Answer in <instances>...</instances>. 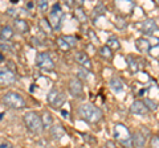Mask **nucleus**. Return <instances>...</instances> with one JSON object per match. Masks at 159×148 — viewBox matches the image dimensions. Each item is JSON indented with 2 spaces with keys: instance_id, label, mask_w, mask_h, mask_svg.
<instances>
[{
  "instance_id": "21",
  "label": "nucleus",
  "mask_w": 159,
  "mask_h": 148,
  "mask_svg": "<svg viewBox=\"0 0 159 148\" xmlns=\"http://www.w3.org/2000/svg\"><path fill=\"white\" fill-rule=\"evenodd\" d=\"M106 46L110 49V50H118V49H121V42L116 37V36H110L107 38V42H106Z\"/></svg>"
},
{
  "instance_id": "16",
  "label": "nucleus",
  "mask_w": 159,
  "mask_h": 148,
  "mask_svg": "<svg viewBox=\"0 0 159 148\" xmlns=\"http://www.w3.org/2000/svg\"><path fill=\"white\" fill-rule=\"evenodd\" d=\"M15 37V31L11 25H3L0 29V40L3 41H9Z\"/></svg>"
},
{
  "instance_id": "29",
  "label": "nucleus",
  "mask_w": 159,
  "mask_h": 148,
  "mask_svg": "<svg viewBox=\"0 0 159 148\" xmlns=\"http://www.w3.org/2000/svg\"><path fill=\"white\" fill-rule=\"evenodd\" d=\"M64 37V40H65V42L69 45V48H74V46H77V38L74 37V36H62Z\"/></svg>"
},
{
  "instance_id": "12",
  "label": "nucleus",
  "mask_w": 159,
  "mask_h": 148,
  "mask_svg": "<svg viewBox=\"0 0 159 148\" xmlns=\"http://www.w3.org/2000/svg\"><path fill=\"white\" fill-rule=\"evenodd\" d=\"M130 112H131V114H134V115H141V116H143V115H147L148 114V110L146 108V106L143 105L142 101L137 99V101H134L131 103Z\"/></svg>"
},
{
  "instance_id": "27",
  "label": "nucleus",
  "mask_w": 159,
  "mask_h": 148,
  "mask_svg": "<svg viewBox=\"0 0 159 148\" xmlns=\"http://www.w3.org/2000/svg\"><path fill=\"white\" fill-rule=\"evenodd\" d=\"M56 42H57V46H58V49H61L62 52H68V50H70V48H69V45H68V44L65 42V40H64V37H62V36L57 37Z\"/></svg>"
},
{
  "instance_id": "25",
  "label": "nucleus",
  "mask_w": 159,
  "mask_h": 148,
  "mask_svg": "<svg viewBox=\"0 0 159 148\" xmlns=\"http://www.w3.org/2000/svg\"><path fill=\"white\" fill-rule=\"evenodd\" d=\"M40 28H41L47 34H51V33L53 32V31H52L51 24H49V21H48V19H47V17H43L41 20H40Z\"/></svg>"
},
{
  "instance_id": "13",
  "label": "nucleus",
  "mask_w": 159,
  "mask_h": 148,
  "mask_svg": "<svg viewBox=\"0 0 159 148\" xmlns=\"http://www.w3.org/2000/svg\"><path fill=\"white\" fill-rule=\"evenodd\" d=\"M13 31H16L17 33L20 34H25L29 32V24L27 20H24V19H20V17H16L13 20Z\"/></svg>"
},
{
  "instance_id": "5",
  "label": "nucleus",
  "mask_w": 159,
  "mask_h": 148,
  "mask_svg": "<svg viewBox=\"0 0 159 148\" xmlns=\"http://www.w3.org/2000/svg\"><path fill=\"white\" fill-rule=\"evenodd\" d=\"M2 102L9 108H13V110H20V108L25 107V99L23 98L21 94H19L16 91H7L6 94L3 95Z\"/></svg>"
},
{
  "instance_id": "2",
  "label": "nucleus",
  "mask_w": 159,
  "mask_h": 148,
  "mask_svg": "<svg viewBox=\"0 0 159 148\" xmlns=\"http://www.w3.org/2000/svg\"><path fill=\"white\" fill-rule=\"evenodd\" d=\"M113 136L117 143H119L125 148H133V140H131V132L130 130L122 123H117L113 128Z\"/></svg>"
},
{
  "instance_id": "37",
  "label": "nucleus",
  "mask_w": 159,
  "mask_h": 148,
  "mask_svg": "<svg viewBox=\"0 0 159 148\" xmlns=\"http://www.w3.org/2000/svg\"><path fill=\"white\" fill-rule=\"evenodd\" d=\"M3 61H4V54L0 52V62H3Z\"/></svg>"
},
{
  "instance_id": "15",
  "label": "nucleus",
  "mask_w": 159,
  "mask_h": 148,
  "mask_svg": "<svg viewBox=\"0 0 159 148\" xmlns=\"http://www.w3.org/2000/svg\"><path fill=\"white\" fill-rule=\"evenodd\" d=\"M135 48L138 49V52L139 53H142V54H147L148 52L151 50V44L148 42V40H146V38H138V40L135 41Z\"/></svg>"
},
{
  "instance_id": "7",
  "label": "nucleus",
  "mask_w": 159,
  "mask_h": 148,
  "mask_svg": "<svg viewBox=\"0 0 159 148\" xmlns=\"http://www.w3.org/2000/svg\"><path fill=\"white\" fill-rule=\"evenodd\" d=\"M36 65L44 72H52L54 69V62L48 52H40L36 56Z\"/></svg>"
},
{
  "instance_id": "8",
  "label": "nucleus",
  "mask_w": 159,
  "mask_h": 148,
  "mask_svg": "<svg viewBox=\"0 0 159 148\" xmlns=\"http://www.w3.org/2000/svg\"><path fill=\"white\" fill-rule=\"evenodd\" d=\"M16 82V76L9 67H0V86H9Z\"/></svg>"
},
{
  "instance_id": "14",
  "label": "nucleus",
  "mask_w": 159,
  "mask_h": 148,
  "mask_svg": "<svg viewBox=\"0 0 159 148\" xmlns=\"http://www.w3.org/2000/svg\"><path fill=\"white\" fill-rule=\"evenodd\" d=\"M131 140H133V146L135 148H145L147 139H146V135L142 131L138 130L131 135Z\"/></svg>"
},
{
  "instance_id": "22",
  "label": "nucleus",
  "mask_w": 159,
  "mask_h": 148,
  "mask_svg": "<svg viewBox=\"0 0 159 148\" xmlns=\"http://www.w3.org/2000/svg\"><path fill=\"white\" fill-rule=\"evenodd\" d=\"M74 16H76V19L80 21V23H86L88 21V16H86V13L84 12V9L81 7H78L74 9Z\"/></svg>"
},
{
  "instance_id": "18",
  "label": "nucleus",
  "mask_w": 159,
  "mask_h": 148,
  "mask_svg": "<svg viewBox=\"0 0 159 148\" xmlns=\"http://www.w3.org/2000/svg\"><path fill=\"white\" fill-rule=\"evenodd\" d=\"M40 118H41V123H43L44 130H48V128L52 127V124H53V115L49 111H44L43 116H40Z\"/></svg>"
},
{
  "instance_id": "19",
  "label": "nucleus",
  "mask_w": 159,
  "mask_h": 148,
  "mask_svg": "<svg viewBox=\"0 0 159 148\" xmlns=\"http://www.w3.org/2000/svg\"><path fill=\"white\" fill-rule=\"evenodd\" d=\"M126 63L129 66V70L133 72V73H137L139 70V63H138V58H135L131 54L126 56Z\"/></svg>"
},
{
  "instance_id": "24",
  "label": "nucleus",
  "mask_w": 159,
  "mask_h": 148,
  "mask_svg": "<svg viewBox=\"0 0 159 148\" xmlns=\"http://www.w3.org/2000/svg\"><path fill=\"white\" fill-rule=\"evenodd\" d=\"M98 52H99V56H101L102 58H105V60H111L113 58V52L106 45H102L101 48H99Z\"/></svg>"
},
{
  "instance_id": "28",
  "label": "nucleus",
  "mask_w": 159,
  "mask_h": 148,
  "mask_svg": "<svg viewBox=\"0 0 159 148\" xmlns=\"http://www.w3.org/2000/svg\"><path fill=\"white\" fill-rule=\"evenodd\" d=\"M116 27L119 29V31H122V29H126L127 23L122 16H117L116 17Z\"/></svg>"
},
{
  "instance_id": "32",
  "label": "nucleus",
  "mask_w": 159,
  "mask_h": 148,
  "mask_svg": "<svg viewBox=\"0 0 159 148\" xmlns=\"http://www.w3.org/2000/svg\"><path fill=\"white\" fill-rule=\"evenodd\" d=\"M88 70H84V69L80 67L78 69V80L80 78H82V80H88Z\"/></svg>"
},
{
  "instance_id": "33",
  "label": "nucleus",
  "mask_w": 159,
  "mask_h": 148,
  "mask_svg": "<svg viewBox=\"0 0 159 148\" xmlns=\"http://www.w3.org/2000/svg\"><path fill=\"white\" fill-rule=\"evenodd\" d=\"M105 148H118V147H117V144L113 140H107L105 143Z\"/></svg>"
},
{
  "instance_id": "10",
  "label": "nucleus",
  "mask_w": 159,
  "mask_h": 148,
  "mask_svg": "<svg viewBox=\"0 0 159 148\" xmlns=\"http://www.w3.org/2000/svg\"><path fill=\"white\" fill-rule=\"evenodd\" d=\"M74 60H76V62L80 65V67L84 69V70L90 72L92 69H93L90 58H89V56H88L85 52H77L76 54H74Z\"/></svg>"
},
{
  "instance_id": "4",
  "label": "nucleus",
  "mask_w": 159,
  "mask_h": 148,
  "mask_svg": "<svg viewBox=\"0 0 159 148\" xmlns=\"http://www.w3.org/2000/svg\"><path fill=\"white\" fill-rule=\"evenodd\" d=\"M62 20H64V11L61 8V4L54 3L51 7V9H49V15H48V21L51 24L53 32H58L61 29Z\"/></svg>"
},
{
  "instance_id": "20",
  "label": "nucleus",
  "mask_w": 159,
  "mask_h": 148,
  "mask_svg": "<svg viewBox=\"0 0 159 148\" xmlns=\"http://www.w3.org/2000/svg\"><path fill=\"white\" fill-rule=\"evenodd\" d=\"M51 135H52L53 139L60 140L64 135H65V130H64V127H62L61 124H54V126L51 128Z\"/></svg>"
},
{
  "instance_id": "35",
  "label": "nucleus",
  "mask_w": 159,
  "mask_h": 148,
  "mask_svg": "<svg viewBox=\"0 0 159 148\" xmlns=\"http://www.w3.org/2000/svg\"><path fill=\"white\" fill-rule=\"evenodd\" d=\"M89 37H92L93 40H94V42H96V44L98 42V38L96 37V34H94V32L92 31V29H90V31H89Z\"/></svg>"
},
{
  "instance_id": "3",
  "label": "nucleus",
  "mask_w": 159,
  "mask_h": 148,
  "mask_svg": "<svg viewBox=\"0 0 159 148\" xmlns=\"http://www.w3.org/2000/svg\"><path fill=\"white\" fill-rule=\"evenodd\" d=\"M23 122L25 124L27 130L29 132H32L34 135H40L44 131L43 128V123H41V118L37 114L36 111H28L24 114L23 116Z\"/></svg>"
},
{
  "instance_id": "6",
  "label": "nucleus",
  "mask_w": 159,
  "mask_h": 148,
  "mask_svg": "<svg viewBox=\"0 0 159 148\" xmlns=\"http://www.w3.org/2000/svg\"><path fill=\"white\" fill-rule=\"evenodd\" d=\"M65 101H66L65 93H62L61 90H58L56 87H53L47 95V102L54 108H60L65 103Z\"/></svg>"
},
{
  "instance_id": "30",
  "label": "nucleus",
  "mask_w": 159,
  "mask_h": 148,
  "mask_svg": "<svg viewBox=\"0 0 159 148\" xmlns=\"http://www.w3.org/2000/svg\"><path fill=\"white\" fill-rule=\"evenodd\" d=\"M36 6H37V8L41 12H47L48 9H49V3L47 2V0H40V2L36 3Z\"/></svg>"
},
{
  "instance_id": "38",
  "label": "nucleus",
  "mask_w": 159,
  "mask_h": 148,
  "mask_svg": "<svg viewBox=\"0 0 159 148\" xmlns=\"http://www.w3.org/2000/svg\"><path fill=\"white\" fill-rule=\"evenodd\" d=\"M102 148H105V147H102Z\"/></svg>"
},
{
  "instance_id": "36",
  "label": "nucleus",
  "mask_w": 159,
  "mask_h": 148,
  "mask_svg": "<svg viewBox=\"0 0 159 148\" xmlns=\"http://www.w3.org/2000/svg\"><path fill=\"white\" fill-rule=\"evenodd\" d=\"M66 6H68V7H74V6H78V4L74 3L73 0H69V2H66Z\"/></svg>"
},
{
  "instance_id": "17",
  "label": "nucleus",
  "mask_w": 159,
  "mask_h": 148,
  "mask_svg": "<svg viewBox=\"0 0 159 148\" xmlns=\"http://www.w3.org/2000/svg\"><path fill=\"white\" fill-rule=\"evenodd\" d=\"M109 86H110V89L114 93H121V91H123V87H125L122 80L118 77H113L110 82H109Z\"/></svg>"
},
{
  "instance_id": "11",
  "label": "nucleus",
  "mask_w": 159,
  "mask_h": 148,
  "mask_svg": "<svg viewBox=\"0 0 159 148\" xmlns=\"http://www.w3.org/2000/svg\"><path fill=\"white\" fill-rule=\"evenodd\" d=\"M141 31L146 36H152L154 33H158V23L154 19H146L141 24Z\"/></svg>"
},
{
  "instance_id": "26",
  "label": "nucleus",
  "mask_w": 159,
  "mask_h": 148,
  "mask_svg": "<svg viewBox=\"0 0 159 148\" xmlns=\"http://www.w3.org/2000/svg\"><path fill=\"white\" fill-rule=\"evenodd\" d=\"M142 102H143V105L146 106V108H147L148 111H155L157 108H158V103L155 101L150 99V98H145Z\"/></svg>"
},
{
  "instance_id": "9",
  "label": "nucleus",
  "mask_w": 159,
  "mask_h": 148,
  "mask_svg": "<svg viewBox=\"0 0 159 148\" xmlns=\"http://www.w3.org/2000/svg\"><path fill=\"white\" fill-rule=\"evenodd\" d=\"M68 90H69V93H70L74 98L82 97V94H84V86H82L81 80H78L77 77L70 78V80H69V83H68Z\"/></svg>"
},
{
  "instance_id": "34",
  "label": "nucleus",
  "mask_w": 159,
  "mask_h": 148,
  "mask_svg": "<svg viewBox=\"0 0 159 148\" xmlns=\"http://www.w3.org/2000/svg\"><path fill=\"white\" fill-rule=\"evenodd\" d=\"M15 12H16V11H15L13 8H8L7 9V15H9V16H13L15 19H16V13H15Z\"/></svg>"
},
{
  "instance_id": "23",
  "label": "nucleus",
  "mask_w": 159,
  "mask_h": 148,
  "mask_svg": "<svg viewBox=\"0 0 159 148\" xmlns=\"http://www.w3.org/2000/svg\"><path fill=\"white\" fill-rule=\"evenodd\" d=\"M105 12H106V7L103 6L102 3H98L97 6H96V8L93 9L92 17L96 19V17H98V16H102V15H105Z\"/></svg>"
},
{
  "instance_id": "1",
  "label": "nucleus",
  "mask_w": 159,
  "mask_h": 148,
  "mask_svg": "<svg viewBox=\"0 0 159 148\" xmlns=\"http://www.w3.org/2000/svg\"><path fill=\"white\" fill-rule=\"evenodd\" d=\"M77 112H78V116L84 122L89 123V124H96V123H98L103 118L102 111L97 106H94L93 103H89V102L80 105L77 108Z\"/></svg>"
},
{
  "instance_id": "31",
  "label": "nucleus",
  "mask_w": 159,
  "mask_h": 148,
  "mask_svg": "<svg viewBox=\"0 0 159 148\" xmlns=\"http://www.w3.org/2000/svg\"><path fill=\"white\" fill-rule=\"evenodd\" d=\"M150 148H159V136L155 134L150 139Z\"/></svg>"
}]
</instances>
